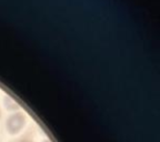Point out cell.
Returning <instances> with one entry per match:
<instances>
[{
  "label": "cell",
  "mask_w": 160,
  "mask_h": 142,
  "mask_svg": "<svg viewBox=\"0 0 160 142\" xmlns=\"http://www.w3.org/2000/svg\"><path fill=\"white\" fill-rule=\"evenodd\" d=\"M26 122V117L22 113L17 112L13 113L12 115H10L7 119L6 122V127H7V131L11 135H16L22 129Z\"/></svg>",
  "instance_id": "6da1fadb"
},
{
  "label": "cell",
  "mask_w": 160,
  "mask_h": 142,
  "mask_svg": "<svg viewBox=\"0 0 160 142\" xmlns=\"http://www.w3.org/2000/svg\"><path fill=\"white\" fill-rule=\"evenodd\" d=\"M5 105L7 109H9L10 111H15V110L19 109V105L13 101L10 97H6L5 98Z\"/></svg>",
  "instance_id": "7a4b0ae2"
},
{
  "label": "cell",
  "mask_w": 160,
  "mask_h": 142,
  "mask_svg": "<svg viewBox=\"0 0 160 142\" xmlns=\"http://www.w3.org/2000/svg\"><path fill=\"white\" fill-rule=\"evenodd\" d=\"M22 142H28V141H22Z\"/></svg>",
  "instance_id": "3957f363"
},
{
  "label": "cell",
  "mask_w": 160,
  "mask_h": 142,
  "mask_svg": "<svg viewBox=\"0 0 160 142\" xmlns=\"http://www.w3.org/2000/svg\"><path fill=\"white\" fill-rule=\"evenodd\" d=\"M45 142H49V141H45Z\"/></svg>",
  "instance_id": "277c9868"
}]
</instances>
